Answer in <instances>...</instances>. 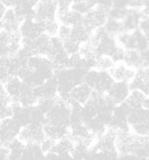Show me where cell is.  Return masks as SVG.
<instances>
[{
  "label": "cell",
  "mask_w": 149,
  "mask_h": 160,
  "mask_svg": "<svg viewBox=\"0 0 149 160\" xmlns=\"http://www.w3.org/2000/svg\"><path fill=\"white\" fill-rule=\"evenodd\" d=\"M124 62L127 66L135 69V70L145 66L141 52L134 49L126 50Z\"/></svg>",
  "instance_id": "cell-16"
},
{
  "label": "cell",
  "mask_w": 149,
  "mask_h": 160,
  "mask_svg": "<svg viewBox=\"0 0 149 160\" xmlns=\"http://www.w3.org/2000/svg\"><path fill=\"white\" fill-rule=\"evenodd\" d=\"M2 84L4 86L8 94L11 97L13 102H16L18 101L26 86L25 82L17 75L10 77L7 81Z\"/></svg>",
  "instance_id": "cell-13"
},
{
  "label": "cell",
  "mask_w": 149,
  "mask_h": 160,
  "mask_svg": "<svg viewBox=\"0 0 149 160\" xmlns=\"http://www.w3.org/2000/svg\"><path fill=\"white\" fill-rule=\"evenodd\" d=\"M109 19V10L97 5L94 9L84 15L83 24L92 31L103 28Z\"/></svg>",
  "instance_id": "cell-2"
},
{
  "label": "cell",
  "mask_w": 149,
  "mask_h": 160,
  "mask_svg": "<svg viewBox=\"0 0 149 160\" xmlns=\"http://www.w3.org/2000/svg\"><path fill=\"white\" fill-rule=\"evenodd\" d=\"M45 158V153L40 144L26 145L23 151L22 159H41Z\"/></svg>",
  "instance_id": "cell-19"
},
{
  "label": "cell",
  "mask_w": 149,
  "mask_h": 160,
  "mask_svg": "<svg viewBox=\"0 0 149 160\" xmlns=\"http://www.w3.org/2000/svg\"><path fill=\"white\" fill-rule=\"evenodd\" d=\"M1 1H3V0H1Z\"/></svg>",
  "instance_id": "cell-33"
},
{
  "label": "cell",
  "mask_w": 149,
  "mask_h": 160,
  "mask_svg": "<svg viewBox=\"0 0 149 160\" xmlns=\"http://www.w3.org/2000/svg\"><path fill=\"white\" fill-rule=\"evenodd\" d=\"M129 86L131 89L140 90L146 97L149 96V65L137 69L135 78Z\"/></svg>",
  "instance_id": "cell-9"
},
{
  "label": "cell",
  "mask_w": 149,
  "mask_h": 160,
  "mask_svg": "<svg viewBox=\"0 0 149 160\" xmlns=\"http://www.w3.org/2000/svg\"><path fill=\"white\" fill-rule=\"evenodd\" d=\"M97 6V2L94 0H87V1H75L72 3L71 9L78 12L82 16L87 14L88 12Z\"/></svg>",
  "instance_id": "cell-20"
},
{
  "label": "cell",
  "mask_w": 149,
  "mask_h": 160,
  "mask_svg": "<svg viewBox=\"0 0 149 160\" xmlns=\"http://www.w3.org/2000/svg\"><path fill=\"white\" fill-rule=\"evenodd\" d=\"M143 107L149 110V96L146 97V99H145V102H144V104H143Z\"/></svg>",
  "instance_id": "cell-30"
},
{
  "label": "cell",
  "mask_w": 149,
  "mask_h": 160,
  "mask_svg": "<svg viewBox=\"0 0 149 160\" xmlns=\"http://www.w3.org/2000/svg\"><path fill=\"white\" fill-rule=\"evenodd\" d=\"M7 8H8L5 5V4H3L2 2L0 3V18H2L6 11H7Z\"/></svg>",
  "instance_id": "cell-29"
},
{
  "label": "cell",
  "mask_w": 149,
  "mask_h": 160,
  "mask_svg": "<svg viewBox=\"0 0 149 160\" xmlns=\"http://www.w3.org/2000/svg\"><path fill=\"white\" fill-rule=\"evenodd\" d=\"M45 138L43 125L39 123H29L22 127L18 138L25 145L40 144Z\"/></svg>",
  "instance_id": "cell-3"
},
{
  "label": "cell",
  "mask_w": 149,
  "mask_h": 160,
  "mask_svg": "<svg viewBox=\"0 0 149 160\" xmlns=\"http://www.w3.org/2000/svg\"><path fill=\"white\" fill-rule=\"evenodd\" d=\"M22 128L13 117L1 119L0 125V140L1 146H7L10 142L18 138V135Z\"/></svg>",
  "instance_id": "cell-4"
},
{
  "label": "cell",
  "mask_w": 149,
  "mask_h": 160,
  "mask_svg": "<svg viewBox=\"0 0 149 160\" xmlns=\"http://www.w3.org/2000/svg\"><path fill=\"white\" fill-rule=\"evenodd\" d=\"M130 0H113V7L117 8H129Z\"/></svg>",
  "instance_id": "cell-27"
},
{
  "label": "cell",
  "mask_w": 149,
  "mask_h": 160,
  "mask_svg": "<svg viewBox=\"0 0 149 160\" xmlns=\"http://www.w3.org/2000/svg\"><path fill=\"white\" fill-rule=\"evenodd\" d=\"M10 148L7 146H1V149H0V157L1 159L5 160L10 159Z\"/></svg>",
  "instance_id": "cell-28"
},
{
  "label": "cell",
  "mask_w": 149,
  "mask_h": 160,
  "mask_svg": "<svg viewBox=\"0 0 149 160\" xmlns=\"http://www.w3.org/2000/svg\"><path fill=\"white\" fill-rule=\"evenodd\" d=\"M146 96L142 92L137 89H131V92L125 102L130 109L139 108L143 107Z\"/></svg>",
  "instance_id": "cell-18"
},
{
  "label": "cell",
  "mask_w": 149,
  "mask_h": 160,
  "mask_svg": "<svg viewBox=\"0 0 149 160\" xmlns=\"http://www.w3.org/2000/svg\"><path fill=\"white\" fill-rule=\"evenodd\" d=\"M136 71L137 70L127 66L124 62H120L115 63L109 72L115 81L130 83L135 78Z\"/></svg>",
  "instance_id": "cell-8"
},
{
  "label": "cell",
  "mask_w": 149,
  "mask_h": 160,
  "mask_svg": "<svg viewBox=\"0 0 149 160\" xmlns=\"http://www.w3.org/2000/svg\"><path fill=\"white\" fill-rule=\"evenodd\" d=\"M131 92L129 83L115 81L107 94L116 105L124 103Z\"/></svg>",
  "instance_id": "cell-10"
},
{
  "label": "cell",
  "mask_w": 149,
  "mask_h": 160,
  "mask_svg": "<svg viewBox=\"0 0 149 160\" xmlns=\"http://www.w3.org/2000/svg\"><path fill=\"white\" fill-rule=\"evenodd\" d=\"M57 140H55L52 139V138H47L45 136L44 140H43L40 144L41 148H42V151L45 153V154H47V153L51 152V151H52L53 150L56 144H57Z\"/></svg>",
  "instance_id": "cell-24"
},
{
  "label": "cell",
  "mask_w": 149,
  "mask_h": 160,
  "mask_svg": "<svg viewBox=\"0 0 149 160\" xmlns=\"http://www.w3.org/2000/svg\"><path fill=\"white\" fill-rule=\"evenodd\" d=\"M72 27H69V26L61 24L59 28V33H58L57 38H59L62 42L67 40L71 38V34H72Z\"/></svg>",
  "instance_id": "cell-25"
},
{
  "label": "cell",
  "mask_w": 149,
  "mask_h": 160,
  "mask_svg": "<svg viewBox=\"0 0 149 160\" xmlns=\"http://www.w3.org/2000/svg\"><path fill=\"white\" fill-rule=\"evenodd\" d=\"M93 92V88L85 82L75 86L70 93L68 102L71 105H79L83 106L89 100Z\"/></svg>",
  "instance_id": "cell-6"
},
{
  "label": "cell",
  "mask_w": 149,
  "mask_h": 160,
  "mask_svg": "<svg viewBox=\"0 0 149 160\" xmlns=\"http://www.w3.org/2000/svg\"><path fill=\"white\" fill-rule=\"evenodd\" d=\"M64 1H67V2H70V3L72 4L73 2L75 1V0H64Z\"/></svg>",
  "instance_id": "cell-31"
},
{
  "label": "cell",
  "mask_w": 149,
  "mask_h": 160,
  "mask_svg": "<svg viewBox=\"0 0 149 160\" xmlns=\"http://www.w3.org/2000/svg\"><path fill=\"white\" fill-rule=\"evenodd\" d=\"M23 38L20 32L10 33L5 30L0 32V53L1 57L16 56L22 48Z\"/></svg>",
  "instance_id": "cell-1"
},
{
  "label": "cell",
  "mask_w": 149,
  "mask_h": 160,
  "mask_svg": "<svg viewBox=\"0 0 149 160\" xmlns=\"http://www.w3.org/2000/svg\"><path fill=\"white\" fill-rule=\"evenodd\" d=\"M81 44L77 41L72 40V38L69 39L63 42V48L64 51L69 56H72L77 53H79L80 48H81Z\"/></svg>",
  "instance_id": "cell-23"
},
{
  "label": "cell",
  "mask_w": 149,
  "mask_h": 160,
  "mask_svg": "<svg viewBox=\"0 0 149 160\" xmlns=\"http://www.w3.org/2000/svg\"><path fill=\"white\" fill-rule=\"evenodd\" d=\"M20 33L23 39L34 40L45 32L42 23L35 18H27L21 23Z\"/></svg>",
  "instance_id": "cell-7"
},
{
  "label": "cell",
  "mask_w": 149,
  "mask_h": 160,
  "mask_svg": "<svg viewBox=\"0 0 149 160\" xmlns=\"http://www.w3.org/2000/svg\"><path fill=\"white\" fill-rule=\"evenodd\" d=\"M94 34V31L85 27L83 23L72 27L71 38L81 44L88 42Z\"/></svg>",
  "instance_id": "cell-17"
},
{
  "label": "cell",
  "mask_w": 149,
  "mask_h": 160,
  "mask_svg": "<svg viewBox=\"0 0 149 160\" xmlns=\"http://www.w3.org/2000/svg\"><path fill=\"white\" fill-rule=\"evenodd\" d=\"M114 82L115 81L109 72L99 71V75L97 77L96 82H95L93 90L107 94V92L111 89Z\"/></svg>",
  "instance_id": "cell-14"
},
{
  "label": "cell",
  "mask_w": 149,
  "mask_h": 160,
  "mask_svg": "<svg viewBox=\"0 0 149 160\" xmlns=\"http://www.w3.org/2000/svg\"><path fill=\"white\" fill-rule=\"evenodd\" d=\"M57 18L61 24L74 27L83 23V16L70 9L63 13L57 14Z\"/></svg>",
  "instance_id": "cell-15"
},
{
  "label": "cell",
  "mask_w": 149,
  "mask_h": 160,
  "mask_svg": "<svg viewBox=\"0 0 149 160\" xmlns=\"http://www.w3.org/2000/svg\"><path fill=\"white\" fill-rule=\"evenodd\" d=\"M1 19V30L14 33L20 32L22 21L19 18L16 10L12 8H8L7 11Z\"/></svg>",
  "instance_id": "cell-11"
},
{
  "label": "cell",
  "mask_w": 149,
  "mask_h": 160,
  "mask_svg": "<svg viewBox=\"0 0 149 160\" xmlns=\"http://www.w3.org/2000/svg\"><path fill=\"white\" fill-rule=\"evenodd\" d=\"M13 104L7 105H0V118L5 119V118L13 117Z\"/></svg>",
  "instance_id": "cell-26"
},
{
  "label": "cell",
  "mask_w": 149,
  "mask_h": 160,
  "mask_svg": "<svg viewBox=\"0 0 149 160\" xmlns=\"http://www.w3.org/2000/svg\"><path fill=\"white\" fill-rule=\"evenodd\" d=\"M42 23L43 26V29H44V32L45 34H47V35L51 37V38L57 37L59 31L60 26H61V23L57 20V18L46 21V22Z\"/></svg>",
  "instance_id": "cell-22"
},
{
  "label": "cell",
  "mask_w": 149,
  "mask_h": 160,
  "mask_svg": "<svg viewBox=\"0 0 149 160\" xmlns=\"http://www.w3.org/2000/svg\"><path fill=\"white\" fill-rule=\"evenodd\" d=\"M36 2H40V0H35Z\"/></svg>",
  "instance_id": "cell-32"
},
{
  "label": "cell",
  "mask_w": 149,
  "mask_h": 160,
  "mask_svg": "<svg viewBox=\"0 0 149 160\" xmlns=\"http://www.w3.org/2000/svg\"><path fill=\"white\" fill-rule=\"evenodd\" d=\"M115 64V62L111 57L106 55L98 56L95 69L103 72H110Z\"/></svg>",
  "instance_id": "cell-21"
},
{
  "label": "cell",
  "mask_w": 149,
  "mask_h": 160,
  "mask_svg": "<svg viewBox=\"0 0 149 160\" xmlns=\"http://www.w3.org/2000/svg\"><path fill=\"white\" fill-rule=\"evenodd\" d=\"M75 142L69 135L64 136L58 140L57 144L51 152H54L59 157V159H72V153L75 148Z\"/></svg>",
  "instance_id": "cell-12"
},
{
  "label": "cell",
  "mask_w": 149,
  "mask_h": 160,
  "mask_svg": "<svg viewBox=\"0 0 149 160\" xmlns=\"http://www.w3.org/2000/svg\"><path fill=\"white\" fill-rule=\"evenodd\" d=\"M57 15V2H47L40 0L34 8V18L41 23L56 19Z\"/></svg>",
  "instance_id": "cell-5"
}]
</instances>
